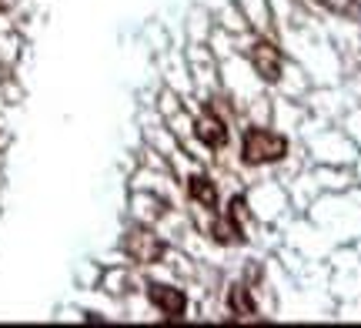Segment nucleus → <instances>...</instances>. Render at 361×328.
<instances>
[{
  "label": "nucleus",
  "mask_w": 361,
  "mask_h": 328,
  "mask_svg": "<svg viewBox=\"0 0 361 328\" xmlns=\"http://www.w3.org/2000/svg\"><path fill=\"white\" fill-rule=\"evenodd\" d=\"M194 128H197L201 145H207V147H224L228 145V128H224V121H218L214 114H201Z\"/></svg>",
  "instance_id": "39448f33"
},
{
  "label": "nucleus",
  "mask_w": 361,
  "mask_h": 328,
  "mask_svg": "<svg viewBox=\"0 0 361 328\" xmlns=\"http://www.w3.org/2000/svg\"><path fill=\"white\" fill-rule=\"evenodd\" d=\"M147 298L154 305L161 315L168 318H180L188 312V298L180 288H171V285H147Z\"/></svg>",
  "instance_id": "20e7f679"
},
{
  "label": "nucleus",
  "mask_w": 361,
  "mask_h": 328,
  "mask_svg": "<svg viewBox=\"0 0 361 328\" xmlns=\"http://www.w3.org/2000/svg\"><path fill=\"white\" fill-rule=\"evenodd\" d=\"M247 54H251V64H255V71H258V74L268 80V84H274V80L281 78L284 57H281V51H278L271 40H255Z\"/></svg>",
  "instance_id": "7ed1b4c3"
},
{
  "label": "nucleus",
  "mask_w": 361,
  "mask_h": 328,
  "mask_svg": "<svg viewBox=\"0 0 361 328\" xmlns=\"http://www.w3.org/2000/svg\"><path fill=\"white\" fill-rule=\"evenodd\" d=\"M288 154V141L278 131H264V128H251L241 141V158L247 164H274Z\"/></svg>",
  "instance_id": "f257e3e1"
},
{
  "label": "nucleus",
  "mask_w": 361,
  "mask_h": 328,
  "mask_svg": "<svg viewBox=\"0 0 361 328\" xmlns=\"http://www.w3.org/2000/svg\"><path fill=\"white\" fill-rule=\"evenodd\" d=\"M228 305H231L234 315H255V302H251V295H247L245 285H234L231 291H228Z\"/></svg>",
  "instance_id": "6e6552de"
},
{
  "label": "nucleus",
  "mask_w": 361,
  "mask_h": 328,
  "mask_svg": "<svg viewBox=\"0 0 361 328\" xmlns=\"http://www.w3.org/2000/svg\"><path fill=\"white\" fill-rule=\"evenodd\" d=\"M214 238H218L221 245H241V241H245L241 228L231 221V214H224V218H218V221H214Z\"/></svg>",
  "instance_id": "0eeeda50"
},
{
  "label": "nucleus",
  "mask_w": 361,
  "mask_h": 328,
  "mask_svg": "<svg viewBox=\"0 0 361 328\" xmlns=\"http://www.w3.org/2000/svg\"><path fill=\"white\" fill-rule=\"evenodd\" d=\"M188 191H191V198L197 205H204V208H214V205H218V191H214L211 178H204V174H194L191 181H188Z\"/></svg>",
  "instance_id": "423d86ee"
},
{
  "label": "nucleus",
  "mask_w": 361,
  "mask_h": 328,
  "mask_svg": "<svg viewBox=\"0 0 361 328\" xmlns=\"http://www.w3.org/2000/svg\"><path fill=\"white\" fill-rule=\"evenodd\" d=\"M124 251H128L134 262L154 265V262H161V255H164V241H161L154 231H147V228H134V231L124 238Z\"/></svg>",
  "instance_id": "f03ea898"
}]
</instances>
